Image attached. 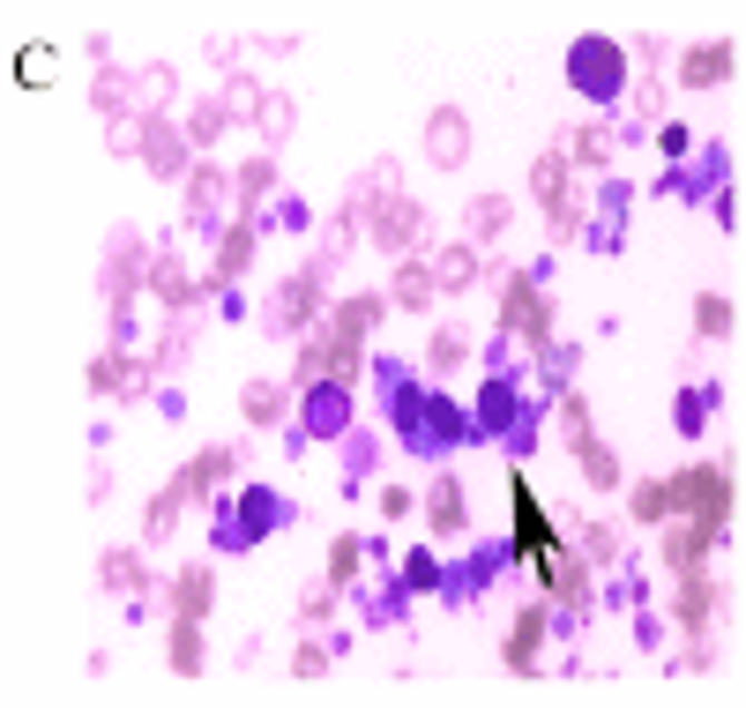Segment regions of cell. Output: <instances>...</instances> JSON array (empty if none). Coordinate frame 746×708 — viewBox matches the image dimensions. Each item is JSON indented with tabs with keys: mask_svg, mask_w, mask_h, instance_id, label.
Instances as JSON below:
<instances>
[{
	"mask_svg": "<svg viewBox=\"0 0 746 708\" xmlns=\"http://www.w3.org/2000/svg\"><path fill=\"white\" fill-rule=\"evenodd\" d=\"M381 389H389V411H396V433H403V448L411 455H455L463 440H471V425H463V411L448 403V395H425L419 381L403 366H381Z\"/></svg>",
	"mask_w": 746,
	"mask_h": 708,
	"instance_id": "obj_1",
	"label": "cell"
},
{
	"mask_svg": "<svg viewBox=\"0 0 746 708\" xmlns=\"http://www.w3.org/2000/svg\"><path fill=\"white\" fill-rule=\"evenodd\" d=\"M284 522H292V500L269 492V485H247L217 508V544L224 552H247V544H262L269 530H284Z\"/></svg>",
	"mask_w": 746,
	"mask_h": 708,
	"instance_id": "obj_2",
	"label": "cell"
},
{
	"mask_svg": "<svg viewBox=\"0 0 746 708\" xmlns=\"http://www.w3.org/2000/svg\"><path fill=\"white\" fill-rule=\"evenodd\" d=\"M568 82H575V98H590V105H620L627 90V46L620 38H575L568 46Z\"/></svg>",
	"mask_w": 746,
	"mask_h": 708,
	"instance_id": "obj_3",
	"label": "cell"
},
{
	"mask_svg": "<svg viewBox=\"0 0 746 708\" xmlns=\"http://www.w3.org/2000/svg\"><path fill=\"white\" fill-rule=\"evenodd\" d=\"M732 500H739V485H732V470H724V463H709V470H679V478H671V514L701 522L709 538H717L724 522H732Z\"/></svg>",
	"mask_w": 746,
	"mask_h": 708,
	"instance_id": "obj_4",
	"label": "cell"
},
{
	"mask_svg": "<svg viewBox=\"0 0 746 708\" xmlns=\"http://www.w3.org/2000/svg\"><path fill=\"white\" fill-rule=\"evenodd\" d=\"M471 433H485V440H516V448H530V403H522V389L516 381H508V373H493V381H485V395H478V425Z\"/></svg>",
	"mask_w": 746,
	"mask_h": 708,
	"instance_id": "obj_5",
	"label": "cell"
},
{
	"mask_svg": "<svg viewBox=\"0 0 746 708\" xmlns=\"http://www.w3.org/2000/svg\"><path fill=\"white\" fill-rule=\"evenodd\" d=\"M508 514H516V552H552V514L538 508V492H530V478H508Z\"/></svg>",
	"mask_w": 746,
	"mask_h": 708,
	"instance_id": "obj_6",
	"label": "cell"
},
{
	"mask_svg": "<svg viewBox=\"0 0 746 708\" xmlns=\"http://www.w3.org/2000/svg\"><path fill=\"white\" fill-rule=\"evenodd\" d=\"M732 68H739V46H732V38H709V46H695L679 60V82H687V90H709V82H724Z\"/></svg>",
	"mask_w": 746,
	"mask_h": 708,
	"instance_id": "obj_7",
	"label": "cell"
},
{
	"mask_svg": "<svg viewBox=\"0 0 746 708\" xmlns=\"http://www.w3.org/2000/svg\"><path fill=\"white\" fill-rule=\"evenodd\" d=\"M344 417H351V403H344V381H314V389H306V433L336 440V433H344Z\"/></svg>",
	"mask_w": 746,
	"mask_h": 708,
	"instance_id": "obj_8",
	"label": "cell"
},
{
	"mask_svg": "<svg viewBox=\"0 0 746 708\" xmlns=\"http://www.w3.org/2000/svg\"><path fill=\"white\" fill-rule=\"evenodd\" d=\"M546 627H552V604H530L516 619V635H508V663H516V671H530V663H538V641H546Z\"/></svg>",
	"mask_w": 746,
	"mask_h": 708,
	"instance_id": "obj_9",
	"label": "cell"
},
{
	"mask_svg": "<svg viewBox=\"0 0 746 708\" xmlns=\"http://www.w3.org/2000/svg\"><path fill=\"white\" fill-rule=\"evenodd\" d=\"M538 574H546V597L582 604V560H575V552H538Z\"/></svg>",
	"mask_w": 746,
	"mask_h": 708,
	"instance_id": "obj_10",
	"label": "cell"
},
{
	"mask_svg": "<svg viewBox=\"0 0 746 708\" xmlns=\"http://www.w3.org/2000/svg\"><path fill=\"white\" fill-rule=\"evenodd\" d=\"M425 522H433L441 538H455V530H463V492H455V478H433V500H425Z\"/></svg>",
	"mask_w": 746,
	"mask_h": 708,
	"instance_id": "obj_11",
	"label": "cell"
},
{
	"mask_svg": "<svg viewBox=\"0 0 746 708\" xmlns=\"http://www.w3.org/2000/svg\"><path fill=\"white\" fill-rule=\"evenodd\" d=\"M709 544H717V538H709L701 522H679V530H665V560L679 567V574H687V567H695L701 552H709Z\"/></svg>",
	"mask_w": 746,
	"mask_h": 708,
	"instance_id": "obj_12",
	"label": "cell"
},
{
	"mask_svg": "<svg viewBox=\"0 0 746 708\" xmlns=\"http://www.w3.org/2000/svg\"><path fill=\"white\" fill-rule=\"evenodd\" d=\"M209 597H217V582H209V567H187L173 582V604H179V619H202L209 611Z\"/></svg>",
	"mask_w": 746,
	"mask_h": 708,
	"instance_id": "obj_13",
	"label": "cell"
},
{
	"mask_svg": "<svg viewBox=\"0 0 746 708\" xmlns=\"http://www.w3.org/2000/svg\"><path fill=\"white\" fill-rule=\"evenodd\" d=\"M396 306H433V269H425V262H403V276H396Z\"/></svg>",
	"mask_w": 746,
	"mask_h": 708,
	"instance_id": "obj_14",
	"label": "cell"
},
{
	"mask_svg": "<svg viewBox=\"0 0 746 708\" xmlns=\"http://www.w3.org/2000/svg\"><path fill=\"white\" fill-rule=\"evenodd\" d=\"M538 201H568V157H560V149H552V157H538Z\"/></svg>",
	"mask_w": 746,
	"mask_h": 708,
	"instance_id": "obj_15",
	"label": "cell"
},
{
	"mask_svg": "<svg viewBox=\"0 0 746 708\" xmlns=\"http://www.w3.org/2000/svg\"><path fill=\"white\" fill-rule=\"evenodd\" d=\"M173 671H187V679L202 671V635H195V619H179V627H173Z\"/></svg>",
	"mask_w": 746,
	"mask_h": 708,
	"instance_id": "obj_16",
	"label": "cell"
},
{
	"mask_svg": "<svg viewBox=\"0 0 746 708\" xmlns=\"http://www.w3.org/2000/svg\"><path fill=\"white\" fill-rule=\"evenodd\" d=\"M411 232H419V209L389 201V209H381V246H411Z\"/></svg>",
	"mask_w": 746,
	"mask_h": 708,
	"instance_id": "obj_17",
	"label": "cell"
},
{
	"mask_svg": "<svg viewBox=\"0 0 746 708\" xmlns=\"http://www.w3.org/2000/svg\"><path fill=\"white\" fill-rule=\"evenodd\" d=\"M709 597H717V589L701 582V574H687V589H679V619H687V627H701V619H709Z\"/></svg>",
	"mask_w": 746,
	"mask_h": 708,
	"instance_id": "obj_18",
	"label": "cell"
},
{
	"mask_svg": "<svg viewBox=\"0 0 746 708\" xmlns=\"http://www.w3.org/2000/svg\"><path fill=\"white\" fill-rule=\"evenodd\" d=\"M575 448H582V470H590V485H620V463H612L597 440H575Z\"/></svg>",
	"mask_w": 746,
	"mask_h": 708,
	"instance_id": "obj_19",
	"label": "cell"
},
{
	"mask_svg": "<svg viewBox=\"0 0 746 708\" xmlns=\"http://www.w3.org/2000/svg\"><path fill=\"white\" fill-rule=\"evenodd\" d=\"M433 284L463 292V284H471V254H463V246H448V254H441V269H433Z\"/></svg>",
	"mask_w": 746,
	"mask_h": 708,
	"instance_id": "obj_20",
	"label": "cell"
},
{
	"mask_svg": "<svg viewBox=\"0 0 746 708\" xmlns=\"http://www.w3.org/2000/svg\"><path fill=\"white\" fill-rule=\"evenodd\" d=\"M635 514H642V522H665L671 514V485H642L635 492Z\"/></svg>",
	"mask_w": 746,
	"mask_h": 708,
	"instance_id": "obj_21",
	"label": "cell"
},
{
	"mask_svg": "<svg viewBox=\"0 0 746 708\" xmlns=\"http://www.w3.org/2000/svg\"><path fill=\"white\" fill-rule=\"evenodd\" d=\"M717 403V389H687V403H679V433H701V411Z\"/></svg>",
	"mask_w": 746,
	"mask_h": 708,
	"instance_id": "obj_22",
	"label": "cell"
},
{
	"mask_svg": "<svg viewBox=\"0 0 746 708\" xmlns=\"http://www.w3.org/2000/svg\"><path fill=\"white\" fill-rule=\"evenodd\" d=\"M701 336H732V306H724V298H701Z\"/></svg>",
	"mask_w": 746,
	"mask_h": 708,
	"instance_id": "obj_23",
	"label": "cell"
},
{
	"mask_svg": "<svg viewBox=\"0 0 746 708\" xmlns=\"http://www.w3.org/2000/svg\"><path fill=\"white\" fill-rule=\"evenodd\" d=\"M403 582H411V589H441V567H433V552H411Z\"/></svg>",
	"mask_w": 746,
	"mask_h": 708,
	"instance_id": "obj_24",
	"label": "cell"
},
{
	"mask_svg": "<svg viewBox=\"0 0 746 708\" xmlns=\"http://www.w3.org/2000/svg\"><path fill=\"white\" fill-rule=\"evenodd\" d=\"M239 262H247V232H232V246L217 254V284H232V276H239Z\"/></svg>",
	"mask_w": 746,
	"mask_h": 708,
	"instance_id": "obj_25",
	"label": "cell"
},
{
	"mask_svg": "<svg viewBox=\"0 0 746 708\" xmlns=\"http://www.w3.org/2000/svg\"><path fill=\"white\" fill-rule=\"evenodd\" d=\"M425 358H433V366H463V336H455V328H441V336H433V351H425Z\"/></svg>",
	"mask_w": 746,
	"mask_h": 708,
	"instance_id": "obj_26",
	"label": "cell"
},
{
	"mask_svg": "<svg viewBox=\"0 0 746 708\" xmlns=\"http://www.w3.org/2000/svg\"><path fill=\"white\" fill-rule=\"evenodd\" d=\"M508 224V201H478L471 209V232H500Z\"/></svg>",
	"mask_w": 746,
	"mask_h": 708,
	"instance_id": "obj_27",
	"label": "cell"
},
{
	"mask_svg": "<svg viewBox=\"0 0 746 708\" xmlns=\"http://www.w3.org/2000/svg\"><path fill=\"white\" fill-rule=\"evenodd\" d=\"M328 574H336V582H351V574H359V538H344V544H336V560H328Z\"/></svg>",
	"mask_w": 746,
	"mask_h": 708,
	"instance_id": "obj_28",
	"label": "cell"
},
{
	"mask_svg": "<svg viewBox=\"0 0 746 708\" xmlns=\"http://www.w3.org/2000/svg\"><path fill=\"white\" fill-rule=\"evenodd\" d=\"M575 149H582L590 165H605V157H612V142H605V127H590V135H582V142H575Z\"/></svg>",
	"mask_w": 746,
	"mask_h": 708,
	"instance_id": "obj_29",
	"label": "cell"
},
{
	"mask_svg": "<svg viewBox=\"0 0 746 708\" xmlns=\"http://www.w3.org/2000/svg\"><path fill=\"white\" fill-rule=\"evenodd\" d=\"M157 292H165V298H173V306H179V298H187V276H179L173 262H165V269H157Z\"/></svg>",
	"mask_w": 746,
	"mask_h": 708,
	"instance_id": "obj_30",
	"label": "cell"
},
{
	"mask_svg": "<svg viewBox=\"0 0 746 708\" xmlns=\"http://www.w3.org/2000/svg\"><path fill=\"white\" fill-rule=\"evenodd\" d=\"M23 75H30V82H46V75H52V52L30 46V52H23Z\"/></svg>",
	"mask_w": 746,
	"mask_h": 708,
	"instance_id": "obj_31",
	"label": "cell"
},
{
	"mask_svg": "<svg viewBox=\"0 0 746 708\" xmlns=\"http://www.w3.org/2000/svg\"><path fill=\"white\" fill-rule=\"evenodd\" d=\"M276 411V389H247V417H269Z\"/></svg>",
	"mask_w": 746,
	"mask_h": 708,
	"instance_id": "obj_32",
	"label": "cell"
}]
</instances>
